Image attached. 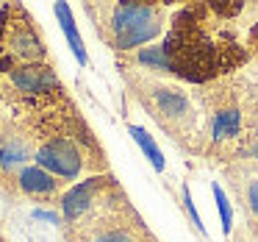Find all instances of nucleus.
Here are the masks:
<instances>
[{
    "mask_svg": "<svg viewBox=\"0 0 258 242\" xmlns=\"http://www.w3.org/2000/svg\"><path fill=\"white\" fill-rule=\"evenodd\" d=\"M61 242H158V236L150 231L139 212L119 223L103 225L89 231H61Z\"/></svg>",
    "mask_w": 258,
    "mask_h": 242,
    "instance_id": "9b49d317",
    "label": "nucleus"
},
{
    "mask_svg": "<svg viewBox=\"0 0 258 242\" xmlns=\"http://www.w3.org/2000/svg\"><path fill=\"white\" fill-rule=\"evenodd\" d=\"M139 209L131 203L125 186L114 173L92 175L73 184L58 201L61 231H89L136 214Z\"/></svg>",
    "mask_w": 258,
    "mask_h": 242,
    "instance_id": "423d86ee",
    "label": "nucleus"
},
{
    "mask_svg": "<svg viewBox=\"0 0 258 242\" xmlns=\"http://www.w3.org/2000/svg\"><path fill=\"white\" fill-rule=\"evenodd\" d=\"M6 242H9V239H6Z\"/></svg>",
    "mask_w": 258,
    "mask_h": 242,
    "instance_id": "4be33fe9",
    "label": "nucleus"
},
{
    "mask_svg": "<svg viewBox=\"0 0 258 242\" xmlns=\"http://www.w3.org/2000/svg\"><path fill=\"white\" fill-rule=\"evenodd\" d=\"M0 51H3L12 70L23 67V64H53L45 34H42L39 23L34 20V14L23 3H9Z\"/></svg>",
    "mask_w": 258,
    "mask_h": 242,
    "instance_id": "6e6552de",
    "label": "nucleus"
},
{
    "mask_svg": "<svg viewBox=\"0 0 258 242\" xmlns=\"http://www.w3.org/2000/svg\"><path fill=\"white\" fill-rule=\"evenodd\" d=\"M128 95L150 114V120L186 153V156H206V109L200 89H191L175 75H153L145 70L119 64Z\"/></svg>",
    "mask_w": 258,
    "mask_h": 242,
    "instance_id": "20e7f679",
    "label": "nucleus"
},
{
    "mask_svg": "<svg viewBox=\"0 0 258 242\" xmlns=\"http://www.w3.org/2000/svg\"><path fill=\"white\" fill-rule=\"evenodd\" d=\"M214 198H217L219 212H222V228H225V234H230V225H233V212H230L228 195L222 192V186H219V184H214Z\"/></svg>",
    "mask_w": 258,
    "mask_h": 242,
    "instance_id": "2eb2a0df",
    "label": "nucleus"
},
{
    "mask_svg": "<svg viewBox=\"0 0 258 242\" xmlns=\"http://www.w3.org/2000/svg\"><path fill=\"white\" fill-rule=\"evenodd\" d=\"M64 98H70V92L53 64H23L0 81V106L17 117L36 114Z\"/></svg>",
    "mask_w": 258,
    "mask_h": 242,
    "instance_id": "0eeeda50",
    "label": "nucleus"
},
{
    "mask_svg": "<svg viewBox=\"0 0 258 242\" xmlns=\"http://www.w3.org/2000/svg\"><path fill=\"white\" fill-rule=\"evenodd\" d=\"M6 73H12V67H9L6 56H3V51H0V81H3V75H6Z\"/></svg>",
    "mask_w": 258,
    "mask_h": 242,
    "instance_id": "f3484780",
    "label": "nucleus"
},
{
    "mask_svg": "<svg viewBox=\"0 0 258 242\" xmlns=\"http://www.w3.org/2000/svg\"><path fill=\"white\" fill-rule=\"evenodd\" d=\"M128 134L134 136V139H136V145H139L142 151H145V156L150 159V164H153V167H156L158 173H161V170H164V153H161V148H158L156 142H153V136L147 134V128H142V125L128 123Z\"/></svg>",
    "mask_w": 258,
    "mask_h": 242,
    "instance_id": "4468645a",
    "label": "nucleus"
},
{
    "mask_svg": "<svg viewBox=\"0 0 258 242\" xmlns=\"http://www.w3.org/2000/svg\"><path fill=\"white\" fill-rule=\"evenodd\" d=\"M97 39L117 56H131L145 45H156L169 28L167 3H119V0H89L84 3Z\"/></svg>",
    "mask_w": 258,
    "mask_h": 242,
    "instance_id": "39448f33",
    "label": "nucleus"
},
{
    "mask_svg": "<svg viewBox=\"0 0 258 242\" xmlns=\"http://www.w3.org/2000/svg\"><path fill=\"white\" fill-rule=\"evenodd\" d=\"M34 164V136L23 117L6 109L0 120V192L17 198V175Z\"/></svg>",
    "mask_w": 258,
    "mask_h": 242,
    "instance_id": "1a4fd4ad",
    "label": "nucleus"
},
{
    "mask_svg": "<svg viewBox=\"0 0 258 242\" xmlns=\"http://www.w3.org/2000/svg\"><path fill=\"white\" fill-rule=\"evenodd\" d=\"M23 120L34 136V164L56 178L73 186L92 175L111 173L106 148L73 95L36 114H25Z\"/></svg>",
    "mask_w": 258,
    "mask_h": 242,
    "instance_id": "f03ea898",
    "label": "nucleus"
},
{
    "mask_svg": "<svg viewBox=\"0 0 258 242\" xmlns=\"http://www.w3.org/2000/svg\"><path fill=\"white\" fill-rule=\"evenodd\" d=\"M247 156H250V159H255V162H258V142H255V145H252V151L247 153Z\"/></svg>",
    "mask_w": 258,
    "mask_h": 242,
    "instance_id": "a211bd4d",
    "label": "nucleus"
},
{
    "mask_svg": "<svg viewBox=\"0 0 258 242\" xmlns=\"http://www.w3.org/2000/svg\"><path fill=\"white\" fill-rule=\"evenodd\" d=\"M53 12H56L58 23H61L64 34H67V39H70V47H73L75 59H78L81 64H86V62H89V56H86V47H84V39H81L78 28H75V17H73V9H70L67 3H56V6H53Z\"/></svg>",
    "mask_w": 258,
    "mask_h": 242,
    "instance_id": "ddd939ff",
    "label": "nucleus"
},
{
    "mask_svg": "<svg viewBox=\"0 0 258 242\" xmlns=\"http://www.w3.org/2000/svg\"><path fill=\"white\" fill-rule=\"evenodd\" d=\"M17 198H25V201H36V203H56L61 201V195L70 189L67 181L56 178L53 173H47L39 164H28L23 173L17 175Z\"/></svg>",
    "mask_w": 258,
    "mask_h": 242,
    "instance_id": "f8f14e48",
    "label": "nucleus"
},
{
    "mask_svg": "<svg viewBox=\"0 0 258 242\" xmlns=\"http://www.w3.org/2000/svg\"><path fill=\"white\" fill-rule=\"evenodd\" d=\"M219 170L228 178V186L233 192L236 203H239L241 214H244L247 228L258 239V162L244 156V159H236V162L225 164Z\"/></svg>",
    "mask_w": 258,
    "mask_h": 242,
    "instance_id": "9d476101",
    "label": "nucleus"
},
{
    "mask_svg": "<svg viewBox=\"0 0 258 242\" xmlns=\"http://www.w3.org/2000/svg\"><path fill=\"white\" fill-rule=\"evenodd\" d=\"M3 114H6V109H3V106H0V120H3Z\"/></svg>",
    "mask_w": 258,
    "mask_h": 242,
    "instance_id": "6ab92c4d",
    "label": "nucleus"
},
{
    "mask_svg": "<svg viewBox=\"0 0 258 242\" xmlns=\"http://www.w3.org/2000/svg\"><path fill=\"white\" fill-rule=\"evenodd\" d=\"M0 242H6V236H3V231H0Z\"/></svg>",
    "mask_w": 258,
    "mask_h": 242,
    "instance_id": "aec40b11",
    "label": "nucleus"
},
{
    "mask_svg": "<svg viewBox=\"0 0 258 242\" xmlns=\"http://www.w3.org/2000/svg\"><path fill=\"white\" fill-rule=\"evenodd\" d=\"M0 225H3V217H0Z\"/></svg>",
    "mask_w": 258,
    "mask_h": 242,
    "instance_id": "412c9836",
    "label": "nucleus"
},
{
    "mask_svg": "<svg viewBox=\"0 0 258 242\" xmlns=\"http://www.w3.org/2000/svg\"><path fill=\"white\" fill-rule=\"evenodd\" d=\"M258 3H189L178 9L164 34V56L183 84H211L250 67L247 31Z\"/></svg>",
    "mask_w": 258,
    "mask_h": 242,
    "instance_id": "f257e3e1",
    "label": "nucleus"
},
{
    "mask_svg": "<svg viewBox=\"0 0 258 242\" xmlns=\"http://www.w3.org/2000/svg\"><path fill=\"white\" fill-rule=\"evenodd\" d=\"M183 206H186V212H189V217H191V225H195L197 231L203 234V223H200V217H197V212H195V206H191V198H189V186L183 184Z\"/></svg>",
    "mask_w": 258,
    "mask_h": 242,
    "instance_id": "dca6fc26",
    "label": "nucleus"
},
{
    "mask_svg": "<svg viewBox=\"0 0 258 242\" xmlns=\"http://www.w3.org/2000/svg\"><path fill=\"white\" fill-rule=\"evenodd\" d=\"M206 109V156L225 164L244 159L258 142V81L247 73H233L200 86Z\"/></svg>",
    "mask_w": 258,
    "mask_h": 242,
    "instance_id": "7ed1b4c3",
    "label": "nucleus"
}]
</instances>
